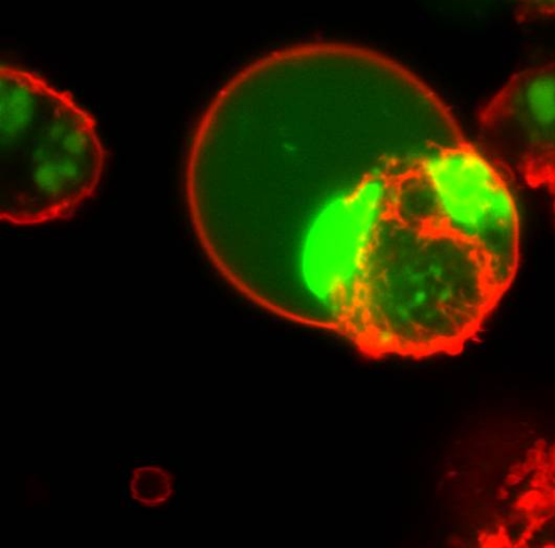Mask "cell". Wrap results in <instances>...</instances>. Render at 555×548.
<instances>
[{
	"instance_id": "cell-1",
	"label": "cell",
	"mask_w": 555,
	"mask_h": 548,
	"mask_svg": "<svg viewBox=\"0 0 555 548\" xmlns=\"http://www.w3.org/2000/svg\"><path fill=\"white\" fill-rule=\"evenodd\" d=\"M377 113L217 97L186 158L191 224L220 275L272 314L370 358L460 354L500 301L450 219L453 153L469 142L431 97L415 117Z\"/></svg>"
},
{
	"instance_id": "cell-2",
	"label": "cell",
	"mask_w": 555,
	"mask_h": 548,
	"mask_svg": "<svg viewBox=\"0 0 555 548\" xmlns=\"http://www.w3.org/2000/svg\"><path fill=\"white\" fill-rule=\"evenodd\" d=\"M103 162L94 120L68 93L2 67V221L38 225L70 215L96 189Z\"/></svg>"
},
{
	"instance_id": "cell-3",
	"label": "cell",
	"mask_w": 555,
	"mask_h": 548,
	"mask_svg": "<svg viewBox=\"0 0 555 548\" xmlns=\"http://www.w3.org/2000/svg\"><path fill=\"white\" fill-rule=\"evenodd\" d=\"M485 155L530 187L555 180V61L513 75L478 114Z\"/></svg>"
},
{
	"instance_id": "cell-4",
	"label": "cell",
	"mask_w": 555,
	"mask_h": 548,
	"mask_svg": "<svg viewBox=\"0 0 555 548\" xmlns=\"http://www.w3.org/2000/svg\"><path fill=\"white\" fill-rule=\"evenodd\" d=\"M505 515L478 536L481 547H555V441L537 438L505 477Z\"/></svg>"
},
{
	"instance_id": "cell-5",
	"label": "cell",
	"mask_w": 555,
	"mask_h": 548,
	"mask_svg": "<svg viewBox=\"0 0 555 548\" xmlns=\"http://www.w3.org/2000/svg\"><path fill=\"white\" fill-rule=\"evenodd\" d=\"M132 498L144 506L155 507L168 500L172 493L169 475L157 467H139L131 473Z\"/></svg>"
},
{
	"instance_id": "cell-6",
	"label": "cell",
	"mask_w": 555,
	"mask_h": 548,
	"mask_svg": "<svg viewBox=\"0 0 555 548\" xmlns=\"http://www.w3.org/2000/svg\"><path fill=\"white\" fill-rule=\"evenodd\" d=\"M520 23L555 22V0H509Z\"/></svg>"
},
{
	"instance_id": "cell-7",
	"label": "cell",
	"mask_w": 555,
	"mask_h": 548,
	"mask_svg": "<svg viewBox=\"0 0 555 548\" xmlns=\"http://www.w3.org/2000/svg\"><path fill=\"white\" fill-rule=\"evenodd\" d=\"M547 189L551 192L552 196L554 197V205H555V180Z\"/></svg>"
}]
</instances>
